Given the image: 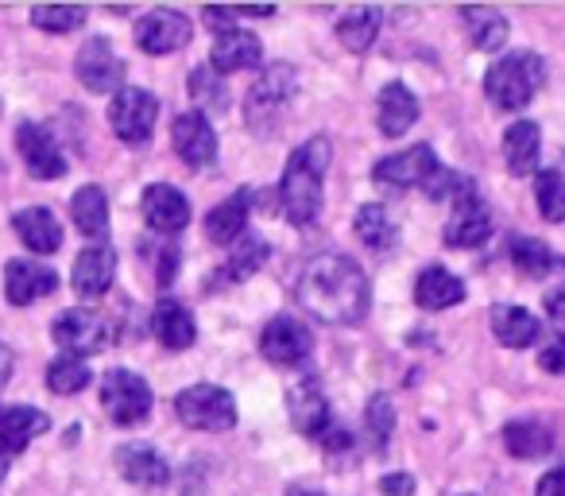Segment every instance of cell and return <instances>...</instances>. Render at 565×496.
<instances>
[{"label": "cell", "mask_w": 565, "mask_h": 496, "mask_svg": "<svg viewBox=\"0 0 565 496\" xmlns=\"http://www.w3.org/2000/svg\"><path fill=\"white\" fill-rule=\"evenodd\" d=\"M295 86H299V78L287 63L267 66L256 78V86L248 89V125H264L267 117H275L282 105L291 102Z\"/></svg>", "instance_id": "cell-15"}, {"label": "cell", "mask_w": 565, "mask_h": 496, "mask_svg": "<svg viewBox=\"0 0 565 496\" xmlns=\"http://www.w3.org/2000/svg\"><path fill=\"white\" fill-rule=\"evenodd\" d=\"M51 334H55V341L71 357H86V353H102L105 349V341H109V323H105L97 310H66L63 318H55Z\"/></svg>", "instance_id": "cell-11"}, {"label": "cell", "mask_w": 565, "mask_h": 496, "mask_svg": "<svg viewBox=\"0 0 565 496\" xmlns=\"http://www.w3.org/2000/svg\"><path fill=\"white\" fill-rule=\"evenodd\" d=\"M369 434H372V442H376V450H384L387 446V439H392V431H395V408H392V400L387 395H372L369 400Z\"/></svg>", "instance_id": "cell-40"}, {"label": "cell", "mask_w": 565, "mask_h": 496, "mask_svg": "<svg viewBox=\"0 0 565 496\" xmlns=\"http://www.w3.org/2000/svg\"><path fill=\"white\" fill-rule=\"evenodd\" d=\"M89 384V369H86V361L82 357H55V361L47 365V388L51 392H58V395H74V392H82V388Z\"/></svg>", "instance_id": "cell-37"}, {"label": "cell", "mask_w": 565, "mask_h": 496, "mask_svg": "<svg viewBox=\"0 0 565 496\" xmlns=\"http://www.w3.org/2000/svg\"><path fill=\"white\" fill-rule=\"evenodd\" d=\"M117 469L125 481L143 488H156L167 481V462L159 457V450L143 446V442H128V446L117 450Z\"/></svg>", "instance_id": "cell-26"}, {"label": "cell", "mask_w": 565, "mask_h": 496, "mask_svg": "<svg viewBox=\"0 0 565 496\" xmlns=\"http://www.w3.org/2000/svg\"><path fill=\"white\" fill-rule=\"evenodd\" d=\"M151 326H156V338L163 341L167 349H186V346H194V338H198L194 315H190V310L182 307V303H174V299L159 303Z\"/></svg>", "instance_id": "cell-30"}, {"label": "cell", "mask_w": 565, "mask_h": 496, "mask_svg": "<svg viewBox=\"0 0 565 496\" xmlns=\"http://www.w3.org/2000/svg\"><path fill=\"white\" fill-rule=\"evenodd\" d=\"M438 171L441 167L430 144H415V148L380 159V163L372 167V179L384 182V187H430V179Z\"/></svg>", "instance_id": "cell-9"}, {"label": "cell", "mask_w": 565, "mask_h": 496, "mask_svg": "<svg viewBox=\"0 0 565 496\" xmlns=\"http://www.w3.org/2000/svg\"><path fill=\"white\" fill-rule=\"evenodd\" d=\"M174 411L194 431H228L236 423V400L233 392L217 384H194L174 395Z\"/></svg>", "instance_id": "cell-4"}, {"label": "cell", "mask_w": 565, "mask_h": 496, "mask_svg": "<svg viewBox=\"0 0 565 496\" xmlns=\"http://www.w3.org/2000/svg\"><path fill=\"white\" fill-rule=\"evenodd\" d=\"M492 334L500 338V346L526 349V346H534V341H539L542 323L526 307H515V303H500V307H492Z\"/></svg>", "instance_id": "cell-25"}, {"label": "cell", "mask_w": 565, "mask_h": 496, "mask_svg": "<svg viewBox=\"0 0 565 496\" xmlns=\"http://www.w3.org/2000/svg\"><path fill=\"white\" fill-rule=\"evenodd\" d=\"M465 24H469V40L477 51H500L511 35V24L503 12L495 9H461Z\"/></svg>", "instance_id": "cell-33"}, {"label": "cell", "mask_w": 565, "mask_h": 496, "mask_svg": "<svg viewBox=\"0 0 565 496\" xmlns=\"http://www.w3.org/2000/svg\"><path fill=\"white\" fill-rule=\"evenodd\" d=\"M17 148H20V156H24V167L35 179H58V175H66V156L47 125L24 120V125L17 128Z\"/></svg>", "instance_id": "cell-13"}, {"label": "cell", "mask_w": 565, "mask_h": 496, "mask_svg": "<svg viewBox=\"0 0 565 496\" xmlns=\"http://www.w3.org/2000/svg\"><path fill=\"white\" fill-rule=\"evenodd\" d=\"M287 496H322V493H307V488H295V493H287Z\"/></svg>", "instance_id": "cell-47"}, {"label": "cell", "mask_w": 565, "mask_h": 496, "mask_svg": "<svg viewBox=\"0 0 565 496\" xmlns=\"http://www.w3.org/2000/svg\"><path fill=\"white\" fill-rule=\"evenodd\" d=\"M539 365L546 372H554V377H565V341H557V346L542 349L539 353Z\"/></svg>", "instance_id": "cell-44"}, {"label": "cell", "mask_w": 565, "mask_h": 496, "mask_svg": "<svg viewBox=\"0 0 565 496\" xmlns=\"http://www.w3.org/2000/svg\"><path fill=\"white\" fill-rule=\"evenodd\" d=\"M539 151H542V133L534 120H515L503 133V159H508L511 175H531L539 167Z\"/></svg>", "instance_id": "cell-28"}, {"label": "cell", "mask_w": 565, "mask_h": 496, "mask_svg": "<svg viewBox=\"0 0 565 496\" xmlns=\"http://www.w3.org/2000/svg\"><path fill=\"white\" fill-rule=\"evenodd\" d=\"M534 198H539V213L546 221H565V175L562 171H542L534 179Z\"/></svg>", "instance_id": "cell-38"}, {"label": "cell", "mask_w": 565, "mask_h": 496, "mask_svg": "<svg viewBox=\"0 0 565 496\" xmlns=\"http://www.w3.org/2000/svg\"><path fill=\"white\" fill-rule=\"evenodd\" d=\"M248 205H252V187H241L233 198H225L221 205H213L210 218H205V236L221 249L236 244L248 229Z\"/></svg>", "instance_id": "cell-20"}, {"label": "cell", "mask_w": 565, "mask_h": 496, "mask_svg": "<svg viewBox=\"0 0 565 496\" xmlns=\"http://www.w3.org/2000/svg\"><path fill=\"white\" fill-rule=\"evenodd\" d=\"M190 20L174 9H151L136 20V43L148 55H171V51H182L190 43Z\"/></svg>", "instance_id": "cell-10"}, {"label": "cell", "mask_w": 565, "mask_h": 496, "mask_svg": "<svg viewBox=\"0 0 565 496\" xmlns=\"http://www.w3.org/2000/svg\"><path fill=\"white\" fill-rule=\"evenodd\" d=\"M330 140L315 136L302 148H295V156L282 167V182H279V202H282V218L291 225L307 229L322 218V182L330 171Z\"/></svg>", "instance_id": "cell-2"}, {"label": "cell", "mask_w": 565, "mask_h": 496, "mask_svg": "<svg viewBox=\"0 0 565 496\" xmlns=\"http://www.w3.org/2000/svg\"><path fill=\"white\" fill-rule=\"evenodd\" d=\"M465 299V284L449 268H426L415 284V303L423 310H446Z\"/></svg>", "instance_id": "cell-29"}, {"label": "cell", "mask_w": 565, "mask_h": 496, "mask_svg": "<svg viewBox=\"0 0 565 496\" xmlns=\"http://www.w3.org/2000/svg\"><path fill=\"white\" fill-rule=\"evenodd\" d=\"M503 446H508L511 457H523V462H531V457L550 454L554 439H550L546 426L534 423V419H515V423L503 426Z\"/></svg>", "instance_id": "cell-32"}, {"label": "cell", "mask_w": 565, "mask_h": 496, "mask_svg": "<svg viewBox=\"0 0 565 496\" xmlns=\"http://www.w3.org/2000/svg\"><path fill=\"white\" fill-rule=\"evenodd\" d=\"M117 279V253H113L109 244H94L86 253L74 261V272H71V284L82 299H97L105 295Z\"/></svg>", "instance_id": "cell-17"}, {"label": "cell", "mask_w": 565, "mask_h": 496, "mask_svg": "<svg viewBox=\"0 0 565 496\" xmlns=\"http://www.w3.org/2000/svg\"><path fill=\"white\" fill-rule=\"evenodd\" d=\"M12 225H17L20 241H24L28 249H35V253H43V256L58 253V244H63V225H58V218L47 210V205L20 210L17 218H12Z\"/></svg>", "instance_id": "cell-24"}, {"label": "cell", "mask_w": 565, "mask_h": 496, "mask_svg": "<svg viewBox=\"0 0 565 496\" xmlns=\"http://www.w3.org/2000/svg\"><path fill=\"white\" fill-rule=\"evenodd\" d=\"M190 89H194V97L205 105V109H225L228 97H225V86H217L213 82V71L205 66V71H194L190 74Z\"/></svg>", "instance_id": "cell-41"}, {"label": "cell", "mask_w": 565, "mask_h": 496, "mask_svg": "<svg viewBox=\"0 0 565 496\" xmlns=\"http://www.w3.org/2000/svg\"><path fill=\"white\" fill-rule=\"evenodd\" d=\"M418 113H423V105H418V97L411 94L403 82H387V86L380 89L376 120H380V133L384 136H403L407 128H415Z\"/></svg>", "instance_id": "cell-21"}, {"label": "cell", "mask_w": 565, "mask_h": 496, "mask_svg": "<svg viewBox=\"0 0 565 496\" xmlns=\"http://www.w3.org/2000/svg\"><path fill=\"white\" fill-rule=\"evenodd\" d=\"M546 315H550V323H554L557 338L565 341V284L546 295Z\"/></svg>", "instance_id": "cell-42"}, {"label": "cell", "mask_w": 565, "mask_h": 496, "mask_svg": "<svg viewBox=\"0 0 565 496\" xmlns=\"http://www.w3.org/2000/svg\"><path fill=\"white\" fill-rule=\"evenodd\" d=\"M534 496H565V465L562 469H550L546 477L534 485Z\"/></svg>", "instance_id": "cell-45"}, {"label": "cell", "mask_w": 565, "mask_h": 496, "mask_svg": "<svg viewBox=\"0 0 565 496\" xmlns=\"http://www.w3.org/2000/svg\"><path fill=\"white\" fill-rule=\"evenodd\" d=\"M546 82V63L531 51H511L495 59L484 74V94L495 109H523Z\"/></svg>", "instance_id": "cell-3"}, {"label": "cell", "mask_w": 565, "mask_h": 496, "mask_svg": "<svg viewBox=\"0 0 565 496\" xmlns=\"http://www.w3.org/2000/svg\"><path fill=\"white\" fill-rule=\"evenodd\" d=\"M32 24L40 32H51V35H66V32H78L86 24V9H55V4H43V9H32Z\"/></svg>", "instance_id": "cell-39"}, {"label": "cell", "mask_w": 565, "mask_h": 496, "mask_svg": "<svg viewBox=\"0 0 565 496\" xmlns=\"http://www.w3.org/2000/svg\"><path fill=\"white\" fill-rule=\"evenodd\" d=\"M71 218L78 225V233L86 236H105L109 233V198H105L102 187H82L78 194L71 198Z\"/></svg>", "instance_id": "cell-31"}, {"label": "cell", "mask_w": 565, "mask_h": 496, "mask_svg": "<svg viewBox=\"0 0 565 496\" xmlns=\"http://www.w3.org/2000/svg\"><path fill=\"white\" fill-rule=\"evenodd\" d=\"M267 261V241L264 236H241V241L228 249V261L225 268L217 272L221 284H241V279H248L252 272H259Z\"/></svg>", "instance_id": "cell-34"}, {"label": "cell", "mask_w": 565, "mask_h": 496, "mask_svg": "<svg viewBox=\"0 0 565 496\" xmlns=\"http://www.w3.org/2000/svg\"><path fill=\"white\" fill-rule=\"evenodd\" d=\"M58 287V276L35 261H9L4 264V295L12 307H28V303L43 299Z\"/></svg>", "instance_id": "cell-18"}, {"label": "cell", "mask_w": 565, "mask_h": 496, "mask_svg": "<svg viewBox=\"0 0 565 496\" xmlns=\"http://www.w3.org/2000/svg\"><path fill=\"white\" fill-rule=\"evenodd\" d=\"M380 493L384 496H411L415 493V477H411V473H392V477L380 481Z\"/></svg>", "instance_id": "cell-43"}, {"label": "cell", "mask_w": 565, "mask_h": 496, "mask_svg": "<svg viewBox=\"0 0 565 496\" xmlns=\"http://www.w3.org/2000/svg\"><path fill=\"white\" fill-rule=\"evenodd\" d=\"M310 349H315V338H310L307 326L291 315L271 318V323L264 326V334H259V353H264L271 365H279V369L302 365L310 357Z\"/></svg>", "instance_id": "cell-7"}, {"label": "cell", "mask_w": 565, "mask_h": 496, "mask_svg": "<svg viewBox=\"0 0 565 496\" xmlns=\"http://www.w3.org/2000/svg\"><path fill=\"white\" fill-rule=\"evenodd\" d=\"M495 221H492V210L488 202H480L477 190L457 198L454 205V218L446 221V244L449 249H480V244L492 236Z\"/></svg>", "instance_id": "cell-14"}, {"label": "cell", "mask_w": 565, "mask_h": 496, "mask_svg": "<svg viewBox=\"0 0 565 496\" xmlns=\"http://www.w3.org/2000/svg\"><path fill=\"white\" fill-rule=\"evenodd\" d=\"M291 423L299 426V434H307L315 442H322L330 434L333 426L330 403H326V395L315 384H299L291 392Z\"/></svg>", "instance_id": "cell-23"}, {"label": "cell", "mask_w": 565, "mask_h": 496, "mask_svg": "<svg viewBox=\"0 0 565 496\" xmlns=\"http://www.w3.org/2000/svg\"><path fill=\"white\" fill-rule=\"evenodd\" d=\"M74 71H78V82L94 94H120L125 89V63L117 59L109 40H86L74 59Z\"/></svg>", "instance_id": "cell-8"}, {"label": "cell", "mask_w": 565, "mask_h": 496, "mask_svg": "<svg viewBox=\"0 0 565 496\" xmlns=\"http://www.w3.org/2000/svg\"><path fill=\"white\" fill-rule=\"evenodd\" d=\"M156 120H159V97L148 94V89L125 86L113 97L109 125H113V133H117V140L140 148V144H148L151 133H156Z\"/></svg>", "instance_id": "cell-5"}, {"label": "cell", "mask_w": 565, "mask_h": 496, "mask_svg": "<svg viewBox=\"0 0 565 496\" xmlns=\"http://www.w3.org/2000/svg\"><path fill=\"white\" fill-rule=\"evenodd\" d=\"M102 403L109 411L113 423L120 426H136L151 415V388L143 377L128 369H109L102 380Z\"/></svg>", "instance_id": "cell-6"}, {"label": "cell", "mask_w": 565, "mask_h": 496, "mask_svg": "<svg viewBox=\"0 0 565 496\" xmlns=\"http://www.w3.org/2000/svg\"><path fill=\"white\" fill-rule=\"evenodd\" d=\"M171 144L186 167H210L217 159V133L205 113H179L171 125Z\"/></svg>", "instance_id": "cell-12"}, {"label": "cell", "mask_w": 565, "mask_h": 496, "mask_svg": "<svg viewBox=\"0 0 565 496\" xmlns=\"http://www.w3.org/2000/svg\"><path fill=\"white\" fill-rule=\"evenodd\" d=\"M295 299L310 318L326 326H356L372 307L369 276L353 256L341 253L315 256L295 284Z\"/></svg>", "instance_id": "cell-1"}, {"label": "cell", "mask_w": 565, "mask_h": 496, "mask_svg": "<svg viewBox=\"0 0 565 496\" xmlns=\"http://www.w3.org/2000/svg\"><path fill=\"white\" fill-rule=\"evenodd\" d=\"M12 361H17V357H12V349L0 346V384H4V380L12 377Z\"/></svg>", "instance_id": "cell-46"}, {"label": "cell", "mask_w": 565, "mask_h": 496, "mask_svg": "<svg viewBox=\"0 0 565 496\" xmlns=\"http://www.w3.org/2000/svg\"><path fill=\"white\" fill-rule=\"evenodd\" d=\"M511 264L523 279H546L554 272H565V256H557L546 241H534V236L511 241Z\"/></svg>", "instance_id": "cell-27"}, {"label": "cell", "mask_w": 565, "mask_h": 496, "mask_svg": "<svg viewBox=\"0 0 565 496\" xmlns=\"http://www.w3.org/2000/svg\"><path fill=\"white\" fill-rule=\"evenodd\" d=\"M140 210L148 225L159 229V233H179V229L190 225V198L171 182H156V187L143 190Z\"/></svg>", "instance_id": "cell-16"}, {"label": "cell", "mask_w": 565, "mask_h": 496, "mask_svg": "<svg viewBox=\"0 0 565 496\" xmlns=\"http://www.w3.org/2000/svg\"><path fill=\"white\" fill-rule=\"evenodd\" d=\"M264 48L252 32H241V28H225L217 32L210 51V71L213 74H233V71H248V66L259 63Z\"/></svg>", "instance_id": "cell-19"}, {"label": "cell", "mask_w": 565, "mask_h": 496, "mask_svg": "<svg viewBox=\"0 0 565 496\" xmlns=\"http://www.w3.org/2000/svg\"><path fill=\"white\" fill-rule=\"evenodd\" d=\"M356 236H361L369 249H376V253H387V249H395V241H399V229L387 218L384 205L369 202L356 210Z\"/></svg>", "instance_id": "cell-36"}, {"label": "cell", "mask_w": 565, "mask_h": 496, "mask_svg": "<svg viewBox=\"0 0 565 496\" xmlns=\"http://www.w3.org/2000/svg\"><path fill=\"white\" fill-rule=\"evenodd\" d=\"M4 473H9V462H4V454H0V481H4Z\"/></svg>", "instance_id": "cell-48"}, {"label": "cell", "mask_w": 565, "mask_h": 496, "mask_svg": "<svg viewBox=\"0 0 565 496\" xmlns=\"http://www.w3.org/2000/svg\"><path fill=\"white\" fill-rule=\"evenodd\" d=\"M47 426H51V419L35 408H24V403L0 408V450H4V454H20V450H28V442L47 431Z\"/></svg>", "instance_id": "cell-22"}, {"label": "cell", "mask_w": 565, "mask_h": 496, "mask_svg": "<svg viewBox=\"0 0 565 496\" xmlns=\"http://www.w3.org/2000/svg\"><path fill=\"white\" fill-rule=\"evenodd\" d=\"M338 35H341V43H345V51L364 55V51H369L372 43H376V35H380V9H372V4L349 9L345 17H341V24H338Z\"/></svg>", "instance_id": "cell-35"}]
</instances>
